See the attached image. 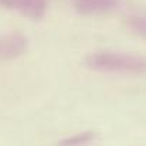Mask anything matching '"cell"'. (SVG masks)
Listing matches in <instances>:
<instances>
[{"mask_svg": "<svg viewBox=\"0 0 146 146\" xmlns=\"http://www.w3.org/2000/svg\"><path fill=\"white\" fill-rule=\"evenodd\" d=\"M85 65L105 74H129L139 75L146 72V60L118 51H95L85 58Z\"/></svg>", "mask_w": 146, "mask_h": 146, "instance_id": "cell-1", "label": "cell"}, {"mask_svg": "<svg viewBox=\"0 0 146 146\" xmlns=\"http://www.w3.org/2000/svg\"><path fill=\"white\" fill-rule=\"evenodd\" d=\"M0 6L14 10L26 19L38 21L48 10V0H0Z\"/></svg>", "mask_w": 146, "mask_h": 146, "instance_id": "cell-2", "label": "cell"}, {"mask_svg": "<svg viewBox=\"0 0 146 146\" xmlns=\"http://www.w3.org/2000/svg\"><path fill=\"white\" fill-rule=\"evenodd\" d=\"M119 0H72L74 10L81 16H102L118 9Z\"/></svg>", "mask_w": 146, "mask_h": 146, "instance_id": "cell-3", "label": "cell"}, {"mask_svg": "<svg viewBox=\"0 0 146 146\" xmlns=\"http://www.w3.org/2000/svg\"><path fill=\"white\" fill-rule=\"evenodd\" d=\"M27 38L20 34H9L3 38H0V61H10L27 50Z\"/></svg>", "mask_w": 146, "mask_h": 146, "instance_id": "cell-4", "label": "cell"}, {"mask_svg": "<svg viewBox=\"0 0 146 146\" xmlns=\"http://www.w3.org/2000/svg\"><path fill=\"white\" fill-rule=\"evenodd\" d=\"M94 138H95L94 132L87 131V132H81V133H77V135H72L70 138L60 141L57 146H84L88 145L90 142H92Z\"/></svg>", "mask_w": 146, "mask_h": 146, "instance_id": "cell-5", "label": "cell"}, {"mask_svg": "<svg viewBox=\"0 0 146 146\" xmlns=\"http://www.w3.org/2000/svg\"><path fill=\"white\" fill-rule=\"evenodd\" d=\"M132 27H133L138 33L146 36V16L133 17V20H132Z\"/></svg>", "mask_w": 146, "mask_h": 146, "instance_id": "cell-6", "label": "cell"}]
</instances>
